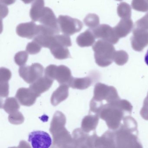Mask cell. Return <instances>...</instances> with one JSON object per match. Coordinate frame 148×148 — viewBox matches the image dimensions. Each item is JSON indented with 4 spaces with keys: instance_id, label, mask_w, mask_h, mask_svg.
Listing matches in <instances>:
<instances>
[{
    "instance_id": "6da1fadb",
    "label": "cell",
    "mask_w": 148,
    "mask_h": 148,
    "mask_svg": "<svg viewBox=\"0 0 148 148\" xmlns=\"http://www.w3.org/2000/svg\"><path fill=\"white\" fill-rule=\"evenodd\" d=\"M132 110L129 101L120 98L103 105L98 115L106 121L109 129L114 131L119 128L125 115L130 114Z\"/></svg>"
},
{
    "instance_id": "7a4b0ae2",
    "label": "cell",
    "mask_w": 148,
    "mask_h": 148,
    "mask_svg": "<svg viewBox=\"0 0 148 148\" xmlns=\"http://www.w3.org/2000/svg\"><path fill=\"white\" fill-rule=\"evenodd\" d=\"M137 123L133 118L126 116L119 128L114 130L116 148H142L138 140Z\"/></svg>"
},
{
    "instance_id": "3957f363",
    "label": "cell",
    "mask_w": 148,
    "mask_h": 148,
    "mask_svg": "<svg viewBox=\"0 0 148 148\" xmlns=\"http://www.w3.org/2000/svg\"><path fill=\"white\" fill-rule=\"evenodd\" d=\"M119 99L116 88L97 83L94 87V96L90 103V112L98 114L103 105Z\"/></svg>"
},
{
    "instance_id": "277c9868",
    "label": "cell",
    "mask_w": 148,
    "mask_h": 148,
    "mask_svg": "<svg viewBox=\"0 0 148 148\" xmlns=\"http://www.w3.org/2000/svg\"><path fill=\"white\" fill-rule=\"evenodd\" d=\"M92 48L95 61L98 65L106 67L113 62L116 51L112 44L103 40H99L92 46Z\"/></svg>"
},
{
    "instance_id": "5b68a950",
    "label": "cell",
    "mask_w": 148,
    "mask_h": 148,
    "mask_svg": "<svg viewBox=\"0 0 148 148\" xmlns=\"http://www.w3.org/2000/svg\"><path fill=\"white\" fill-rule=\"evenodd\" d=\"M72 46L70 36L66 34L54 35L51 45L50 51L53 57L58 60H64L71 58L67 47Z\"/></svg>"
},
{
    "instance_id": "8992f818",
    "label": "cell",
    "mask_w": 148,
    "mask_h": 148,
    "mask_svg": "<svg viewBox=\"0 0 148 148\" xmlns=\"http://www.w3.org/2000/svg\"><path fill=\"white\" fill-rule=\"evenodd\" d=\"M45 75L53 80H57L60 85H68L73 77L70 68L63 65L59 66L50 65L45 68Z\"/></svg>"
},
{
    "instance_id": "52a82bcc",
    "label": "cell",
    "mask_w": 148,
    "mask_h": 148,
    "mask_svg": "<svg viewBox=\"0 0 148 148\" xmlns=\"http://www.w3.org/2000/svg\"><path fill=\"white\" fill-rule=\"evenodd\" d=\"M58 20L62 33L68 36L79 32L83 27V23L79 20L67 15H60Z\"/></svg>"
},
{
    "instance_id": "ba28073f",
    "label": "cell",
    "mask_w": 148,
    "mask_h": 148,
    "mask_svg": "<svg viewBox=\"0 0 148 148\" xmlns=\"http://www.w3.org/2000/svg\"><path fill=\"white\" fill-rule=\"evenodd\" d=\"M44 67L39 63H34L31 66H23L20 67V76L26 82L32 84L43 76Z\"/></svg>"
},
{
    "instance_id": "9c48e42d",
    "label": "cell",
    "mask_w": 148,
    "mask_h": 148,
    "mask_svg": "<svg viewBox=\"0 0 148 148\" xmlns=\"http://www.w3.org/2000/svg\"><path fill=\"white\" fill-rule=\"evenodd\" d=\"M90 29L96 39H101L112 45L117 44L119 41V38L117 36L114 28L109 25L102 24Z\"/></svg>"
},
{
    "instance_id": "30bf717a",
    "label": "cell",
    "mask_w": 148,
    "mask_h": 148,
    "mask_svg": "<svg viewBox=\"0 0 148 148\" xmlns=\"http://www.w3.org/2000/svg\"><path fill=\"white\" fill-rule=\"evenodd\" d=\"M28 141L33 148H48L52 145V139L49 134L43 131H35L28 136Z\"/></svg>"
},
{
    "instance_id": "8fae6325",
    "label": "cell",
    "mask_w": 148,
    "mask_h": 148,
    "mask_svg": "<svg viewBox=\"0 0 148 148\" xmlns=\"http://www.w3.org/2000/svg\"><path fill=\"white\" fill-rule=\"evenodd\" d=\"M132 34L131 38L132 48L136 51H142L148 45V32L134 27Z\"/></svg>"
},
{
    "instance_id": "7c38bea8",
    "label": "cell",
    "mask_w": 148,
    "mask_h": 148,
    "mask_svg": "<svg viewBox=\"0 0 148 148\" xmlns=\"http://www.w3.org/2000/svg\"><path fill=\"white\" fill-rule=\"evenodd\" d=\"M52 136L53 147L73 148V137L66 128L53 134Z\"/></svg>"
},
{
    "instance_id": "4fadbf2b",
    "label": "cell",
    "mask_w": 148,
    "mask_h": 148,
    "mask_svg": "<svg viewBox=\"0 0 148 148\" xmlns=\"http://www.w3.org/2000/svg\"><path fill=\"white\" fill-rule=\"evenodd\" d=\"M38 21L46 27L54 30L58 34L60 33L58 20L56 18L53 11L50 8L45 7Z\"/></svg>"
},
{
    "instance_id": "5bb4252c",
    "label": "cell",
    "mask_w": 148,
    "mask_h": 148,
    "mask_svg": "<svg viewBox=\"0 0 148 148\" xmlns=\"http://www.w3.org/2000/svg\"><path fill=\"white\" fill-rule=\"evenodd\" d=\"M39 31V25H38L34 21L21 23L16 28V33L19 36L29 39H33Z\"/></svg>"
},
{
    "instance_id": "9a60e30c",
    "label": "cell",
    "mask_w": 148,
    "mask_h": 148,
    "mask_svg": "<svg viewBox=\"0 0 148 148\" xmlns=\"http://www.w3.org/2000/svg\"><path fill=\"white\" fill-rule=\"evenodd\" d=\"M20 104L24 106H30L35 103L38 95L30 88H19L15 95Z\"/></svg>"
},
{
    "instance_id": "2e32d148",
    "label": "cell",
    "mask_w": 148,
    "mask_h": 148,
    "mask_svg": "<svg viewBox=\"0 0 148 148\" xmlns=\"http://www.w3.org/2000/svg\"><path fill=\"white\" fill-rule=\"evenodd\" d=\"M53 80L45 75L31 84L29 88L39 97L42 93L49 90L53 84Z\"/></svg>"
},
{
    "instance_id": "e0dca14e",
    "label": "cell",
    "mask_w": 148,
    "mask_h": 148,
    "mask_svg": "<svg viewBox=\"0 0 148 148\" xmlns=\"http://www.w3.org/2000/svg\"><path fill=\"white\" fill-rule=\"evenodd\" d=\"M94 148H116L114 131H108L101 137L97 136Z\"/></svg>"
},
{
    "instance_id": "ac0fdd59",
    "label": "cell",
    "mask_w": 148,
    "mask_h": 148,
    "mask_svg": "<svg viewBox=\"0 0 148 148\" xmlns=\"http://www.w3.org/2000/svg\"><path fill=\"white\" fill-rule=\"evenodd\" d=\"M134 25L131 18H121L119 23L113 27L117 36L120 38H125L131 32Z\"/></svg>"
},
{
    "instance_id": "d6986e66",
    "label": "cell",
    "mask_w": 148,
    "mask_h": 148,
    "mask_svg": "<svg viewBox=\"0 0 148 148\" xmlns=\"http://www.w3.org/2000/svg\"><path fill=\"white\" fill-rule=\"evenodd\" d=\"M66 118L64 114L57 111L54 113L51 122L50 132L52 135L65 128Z\"/></svg>"
},
{
    "instance_id": "ffe728a7",
    "label": "cell",
    "mask_w": 148,
    "mask_h": 148,
    "mask_svg": "<svg viewBox=\"0 0 148 148\" xmlns=\"http://www.w3.org/2000/svg\"><path fill=\"white\" fill-rule=\"evenodd\" d=\"M89 137L88 133L85 132L82 129H75L72 132L73 148H88Z\"/></svg>"
},
{
    "instance_id": "44dd1931",
    "label": "cell",
    "mask_w": 148,
    "mask_h": 148,
    "mask_svg": "<svg viewBox=\"0 0 148 148\" xmlns=\"http://www.w3.org/2000/svg\"><path fill=\"white\" fill-rule=\"evenodd\" d=\"M92 75L84 78H75L73 77L68 84L69 87L78 90H83L87 89L94 82V77Z\"/></svg>"
},
{
    "instance_id": "7402d4cb",
    "label": "cell",
    "mask_w": 148,
    "mask_h": 148,
    "mask_svg": "<svg viewBox=\"0 0 148 148\" xmlns=\"http://www.w3.org/2000/svg\"><path fill=\"white\" fill-rule=\"evenodd\" d=\"M69 86L66 84L60 85V86L53 92L51 97V104L57 106L62 101L66 99L69 96Z\"/></svg>"
},
{
    "instance_id": "603a6c76",
    "label": "cell",
    "mask_w": 148,
    "mask_h": 148,
    "mask_svg": "<svg viewBox=\"0 0 148 148\" xmlns=\"http://www.w3.org/2000/svg\"><path fill=\"white\" fill-rule=\"evenodd\" d=\"M99 118V116L96 114H90L85 116L82 119L81 129L86 133L95 130L98 123Z\"/></svg>"
},
{
    "instance_id": "cb8c5ba5",
    "label": "cell",
    "mask_w": 148,
    "mask_h": 148,
    "mask_svg": "<svg viewBox=\"0 0 148 148\" xmlns=\"http://www.w3.org/2000/svg\"><path fill=\"white\" fill-rule=\"evenodd\" d=\"M96 39L92 31L90 29L79 34L76 39V42L80 47H88L93 45Z\"/></svg>"
},
{
    "instance_id": "d4e9b609",
    "label": "cell",
    "mask_w": 148,
    "mask_h": 148,
    "mask_svg": "<svg viewBox=\"0 0 148 148\" xmlns=\"http://www.w3.org/2000/svg\"><path fill=\"white\" fill-rule=\"evenodd\" d=\"M45 8L44 0H34L31 7L30 16L33 21H38L39 19Z\"/></svg>"
},
{
    "instance_id": "484cf974",
    "label": "cell",
    "mask_w": 148,
    "mask_h": 148,
    "mask_svg": "<svg viewBox=\"0 0 148 148\" xmlns=\"http://www.w3.org/2000/svg\"><path fill=\"white\" fill-rule=\"evenodd\" d=\"M17 99L15 98H7L3 104V109L9 114L18 111L20 108Z\"/></svg>"
},
{
    "instance_id": "4316f807",
    "label": "cell",
    "mask_w": 148,
    "mask_h": 148,
    "mask_svg": "<svg viewBox=\"0 0 148 148\" xmlns=\"http://www.w3.org/2000/svg\"><path fill=\"white\" fill-rule=\"evenodd\" d=\"M117 12L121 18H131V7L125 2H121L118 6Z\"/></svg>"
},
{
    "instance_id": "83f0119b",
    "label": "cell",
    "mask_w": 148,
    "mask_h": 148,
    "mask_svg": "<svg viewBox=\"0 0 148 148\" xmlns=\"http://www.w3.org/2000/svg\"><path fill=\"white\" fill-rule=\"evenodd\" d=\"M84 23L90 29H93L99 25V17L95 14H89L84 19Z\"/></svg>"
},
{
    "instance_id": "f1b7e54d",
    "label": "cell",
    "mask_w": 148,
    "mask_h": 148,
    "mask_svg": "<svg viewBox=\"0 0 148 148\" xmlns=\"http://www.w3.org/2000/svg\"><path fill=\"white\" fill-rule=\"evenodd\" d=\"M129 55L125 51L120 50L115 52L113 61L118 65H123L127 63Z\"/></svg>"
},
{
    "instance_id": "f546056e",
    "label": "cell",
    "mask_w": 148,
    "mask_h": 148,
    "mask_svg": "<svg viewBox=\"0 0 148 148\" xmlns=\"http://www.w3.org/2000/svg\"><path fill=\"white\" fill-rule=\"evenodd\" d=\"M132 7L138 12H145L148 11V1L147 0H132Z\"/></svg>"
},
{
    "instance_id": "4dcf8cb0",
    "label": "cell",
    "mask_w": 148,
    "mask_h": 148,
    "mask_svg": "<svg viewBox=\"0 0 148 148\" xmlns=\"http://www.w3.org/2000/svg\"><path fill=\"white\" fill-rule=\"evenodd\" d=\"M28 58V53L25 51L18 52L14 56V61L18 65L23 66L26 65Z\"/></svg>"
},
{
    "instance_id": "1f68e13d",
    "label": "cell",
    "mask_w": 148,
    "mask_h": 148,
    "mask_svg": "<svg viewBox=\"0 0 148 148\" xmlns=\"http://www.w3.org/2000/svg\"><path fill=\"white\" fill-rule=\"evenodd\" d=\"M9 122L14 125L21 124L25 121L24 116L20 112L18 111L9 114L8 117Z\"/></svg>"
},
{
    "instance_id": "d6a6232c",
    "label": "cell",
    "mask_w": 148,
    "mask_h": 148,
    "mask_svg": "<svg viewBox=\"0 0 148 148\" xmlns=\"http://www.w3.org/2000/svg\"><path fill=\"white\" fill-rule=\"evenodd\" d=\"M42 47L38 43L33 40L27 44L26 51L29 54L34 55L39 53L41 51Z\"/></svg>"
},
{
    "instance_id": "836d02e7",
    "label": "cell",
    "mask_w": 148,
    "mask_h": 148,
    "mask_svg": "<svg viewBox=\"0 0 148 148\" xmlns=\"http://www.w3.org/2000/svg\"><path fill=\"white\" fill-rule=\"evenodd\" d=\"M134 27L148 32V13L143 18L136 21Z\"/></svg>"
},
{
    "instance_id": "e575fe53",
    "label": "cell",
    "mask_w": 148,
    "mask_h": 148,
    "mask_svg": "<svg viewBox=\"0 0 148 148\" xmlns=\"http://www.w3.org/2000/svg\"><path fill=\"white\" fill-rule=\"evenodd\" d=\"M12 77L11 71L5 67H1L0 69V82H8Z\"/></svg>"
},
{
    "instance_id": "d590c367",
    "label": "cell",
    "mask_w": 148,
    "mask_h": 148,
    "mask_svg": "<svg viewBox=\"0 0 148 148\" xmlns=\"http://www.w3.org/2000/svg\"><path fill=\"white\" fill-rule=\"evenodd\" d=\"M8 82H0V96L1 97H7L9 95Z\"/></svg>"
},
{
    "instance_id": "8d00e7d4",
    "label": "cell",
    "mask_w": 148,
    "mask_h": 148,
    "mask_svg": "<svg viewBox=\"0 0 148 148\" xmlns=\"http://www.w3.org/2000/svg\"><path fill=\"white\" fill-rule=\"evenodd\" d=\"M140 114L143 118L146 120H148V108L143 106L140 111Z\"/></svg>"
},
{
    "instance_id": "74e56055",
    "label": "cell",
    "mask_w": 148,
    "mask_h": 148,
    "mask_svg": "<svg viewBox=\"0 0 148 148\" xmlns=\"http://www.w3.org/2000/svg\"><path fill=\"white\" fill-rule=\"evenodd\" d=\"M16 0H0L1 4L5 5H10L15 3Z\"/></svg>"
},
{
    "instance_id": "f35d334b",
    "label": "cell",
    "mask_w": 148,
    "mask_h": 148,
    "mask_svg": "<svg viewBox=\"0 0 148 148\" xmlns=\"http://www.w3.org/2000/svg\"><path fill=\"white\" fill-rule=\"evenodd\" d=\"M143 106L148 108V93L147 97L145 98L144 101Z\"/></svg>"
},
{
    "instance_id": "ab89813d",
    "label": "cell",
    "mask_w": 148,
    "mask_h": 148,
    "mask_svg": "<svg viewBox=\"0 0 148 148\" xmlns=\"http://www.w3.org/2000/svg\"><path fill=\"white\" fill-rule=\"evenodd\" d=\"M145 64L148 66V50L145 54Z\"/></svg>"
},
{
    "instance_id": "60d3db41",
    "label": "cell",
    "mask_w": 148,
    "mask_h": 148,
    "mask_svg": "<svg viewBox=\"0 0 148 148\" xmlns=\"http://www.w3.org/2000/svg\"><path fill=\"white\" fill-rule=\"evenodd\" d=\"M24 3H25L26 4H30V3H32L34 0H21Z\"/></svg>"
},
{
    "instance_id": "b9f144b4",
    "label": "cell",
    "mask_w": 148,
    "mask_h": 148,
    "mask_svg": "<svg viewBox=\"0 0 148 148\" xmlns=\"http://www.w3.org/2000/svg\"><path fill=\"white\" fill-rule=\"evenodd\" d=\"M116 1H122L123 0H116Z\"/></svg>"
},
{
    "instance_id": "7bdbcfd3",
    "label": "cell",
    "mask_w": 148,
    "mask_h": 148,
    "mask_svg": "<svg viewBox=\"0 0 148 148\" xmlns=\"http://www.w3.org/2000/svg\"><path fill=\"white\" fill-rule=\"evenodd\" d=\"M147 1H148V0H147Z\"/></svg>"
}]
</instances>
